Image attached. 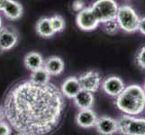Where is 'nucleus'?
I'll list each match as a JSON object with an SVG mask.
<instances>
[{"mask_svg":"<svg viewBox=\"0 0 145 135\" xmlns=\"http://www.w3.org/2000/svg\"><path fill=\"white\" fill-rule=\"evenodd\" d=\"M64 108V96L54 84L24 81L8 92L3 112L18 132L46 135L58 126Z\"/></svg>","mask_w":145,"mask_h":135,"instance_id":"f257e3e1","label":"nucleus"},{"mask_svg":"<svg viewBox=\"0 0 145 135\" xmlns=\"http://www.w3.org/2000/svg\"><path fill=\"white\" fill-rule=\"evenodd\" d=\"M117 108L128 115H137L145 109V92L139 85H130L124 87L116 97Z\"/></svg>","mask_w":145,"mask_h":135,"instance_id":"f03ea898","label":"nucleus"},{"mask_svg":"<svg viewBox=\"0 0 145 135\" xmlns=\"http://www.w3.org/2000/svg\"><path fill=\"white\" fill-rule=\"evenodd\" d=\"M116 21L120 29L126 33H134L138 31L140 18L131 6L124 5L118 7Z\"/></svg>","mask_w":145,"mask_h":135,"instance_id":"7ed1b4c3","label":"nucleus"},{"mask_svg":"<svg viewBox=\"0 0 145 135\" xmlns=\"http://www.w3.org/2000/svg\"><path fill=\"white\" fill-rule=\"evenodd\" d=\"M117 127L122 135H145V119L124 114L117 120Z\"/></svg>","mask_w":145,"mask_h":135,"instance_id":"20e7f679","label":"nucleus"},{"mask_svg":"<svg viewBox=\"0 0 145 135\" xmlns=\"http://www.w3.org/2000/svg\"><path fill=\"white\" fill-rule=\"evenodd\" d=\"M118 5L114 0H97L91 9L99 23H106L116 18Z\"/></svg>","mask_w":145,"mask_h":135,"instance_id":"39448f33","label":"nucleus"},{"mask_svg":"<svg viewBox=\"0 0 145 135\" xmlns=\"http://www.w3.org/2000/svg\"><path fill=\"white\" fill-rule=\"evenodd\" d=\"M76 22L79 29L86 32L93 31L100 23L94 14L91 7H86L80 12H78L76 17Z\"/></svg>","mask_w":145,"mask_h":135,"instance_id":"423d86ee","label":"nucleus"},{"mask_svg":"<svg viewBox=\"0 0 145 135\" xmlns=\"http://www.w3.org/2000/svg\"><path fill=\"white\" fill-rule=\"evenodd\" d=\"M18 33L13 26H6L0 29V47L2 51H9L16 45Z\"/></svg>","mask_w":145,"mask_h":135,"instance_id":"0eeeda50","label":"nucleus"},{"mask_svg":"<svg viewBox=\"0 0 145 135\" xmlns=\"http://www.w3.org/2000/svg\"><path fill=\"white\" fill-rule=\"evenodd\" d=\"M81 89L94 93L98 90L101 84V76L97 71H88L78 78Z\"/></svg>","mask_w":145,"mask_h":135,"instance_id":"6e6552de","label":"nucleus"},{"mask_svg":"<svg viewBox=\"0 0 145 135\" xmlns=\"http://www.w3.org/2000/svg\"><path fill=\"white\" fill-rule=\"evenodd\" d=\"M95 127L101 135H113L118 132L117 121L112 117L102 116L97 119Z\"/></svg>","mask_w":145,"mask_h":135,"instance_id":"1a4fd4ad","label":"nucleus"},{"mask_svg":"<svg viewBox=\"0 0 145 135\" xmlns=\"http://www.w3.org/2000/svg\"><path fill=\"white\" fill-rule=\"evenodd\" d=\"M123 80L118 77H110L106 78L102 84V88L105 92L111 97H116L124 89Z\"/></svg>","mask_w":145,"mask_h":135,"instance_id":"9d476101","label":"nucleus"},{"mask_svg":"<svg viewBox=\"0 0 145 135\" xmlns=\"http://www.w3.org/2000/svg\"><path fill=\"white\" fill-rule=\"evenodd\" d=\"M97 114L93 110L83 109L80 110L76 116V123L78 126L82 128H92L97 122Z\"/></svg>","mask_w":145,"mask_h":135,"instance_id":"9b49d317","label":"nucleus"},{"mask_svg":"<svg viewBox=\"0 0 145 135\" xmlns=\"http://www.w3.org/2000/svg\"><path fill=\"white\" fill-rule=\"evenodd\" d=\"M81 90L78 78L76 77H69L61 85V91L64 97L69 99L74 98L76 95Z\"/></svg>","mask_w":145,"mask_h":135,"instance_id":"f8f14e48","label":"nucleus"},{"mask_svg":"<svg viewBox=\"0 0 145 135\" xmlns=\"http://www.w3.org/2000/svg\"><path fill=\"white\" fill-rule=\"evenodd\" d=\"M43 67L51 76H58L63 72L65 65L62 59L57 56H52L44 61Z\"/></svg>","mask_w":145,"mask_h":135,"instance_id":"ddd939ff","label":"nucleus"},{"mask_svg":"<svg viewBox=\"0 0 145 135\" xmlns=\"http://www.w3.org/2000/svg\"><path fill=\"white\" fill-rule=\"evenodd\" d=\"M75 104L80 109H90L94 104V96L93 93L81 89L74 98Z\"/></svg>","mask_w":145,"mask_h":135,"instance_id":"4468645a","label":"nucleus"},{"mask_svg":"<svg viewBox=\"0 0 145 135\" xmlns=\"http://www.w3.org/2000/svg\"><path fill=\"white\" fill-rule=\"evenodd\" d=\"M43 58L41 54L36 52H29L24 57V65L31 71L36 70V69L43 67Z\"/></svg>","mask_w":145,"mask_h":135,"instance_id":"2eb2a0df","label":"nucleus"},{"mask_svg":"<svg viewBox=\"0 0 145 135\" xmlns=\"http://www.w3.org/2000/svg\"><path fill=\"white\" fill-rule=\"evenodd\" d=\"M3 13L10 20H17L23 14V7L16 0H9Z\"/></svg>","mask_w":145,"mask_h":135,"instance_id":"dca6fc26","label":"nucleus"},{"mask_svg":"<svg viewBox=\"0 0 145 135\" xmlns=\"http://www.w3.org/2000/svg\"><path fill=\"white\" fill-rule=\"evenodd\" d=\"M50 78H51V75L44 68V67H42L36 69V70L32 71L30 81L35 85L43 86V85L50 83Z\"/></svg>","mask_w":145,"mask_h":135,"instance_id":"f3484780","label":"nucleus"},{"mask_svg":"<svg viewBox=\"0 0 145 135\" xmlns=\"http://www.w3.org/2000/svg\"><path fill=\"white\" fill-rule=\"evenodd\" d=\"M36 32L40 36L43 38H50L54 35V32L52 28L50 19L48 17H42L36 23Z\"/></svg>","mask_w":145,"mask_h":135,"instance_id":"a211bd4d","label":"nucleus"},{"mask_svg":"<svg viewBox=\"0 0 145 135\" xmlns=\"http://www.w3.org/2000/svg\"><path fill=\"white\" fill-rule=\"evenodd\" d=\"M49 19L52 28L55 33L63 31L65 28V20L63 19L62 16H59V14H55V16L50 17Z\"/></svg>","mask_w":145,"mask_h":135,"instance_id":"6ab92c4d","label":"nucleus"},{"mask_svg":"<svg viewBox=\"0 0 145 135\" xmlns=\"http://www.w3.org/2000/svg\"><path fill=\"white\" fill-rule=\"evenodd\" d=\"M103 26H104V31L107 34H109V35H114V34L117 33L120 29L116 19L109 20V21L106 23H103Z\"/></svg>","mask_w":145,"mask_h":135,"instance_id":"aec40b11","label":"nucleus"},{"mask_svg":"<svg viewBox=\"0 0 145 135\" xmlns=\"http://www.w3.org/2000/svg\"><path fill=\"white\" fill-rule=\"evenodd\" d=\"M136 62L139 65V67L145 69V46L139 50L136 55Z\"/></svg>","mask_w":145,"mask_h":135,"instance_id":"412c9836","label":"nucleus"},{"mask_svg":"<svg viewBox=\"0 0 145 135\" xmlns=\"http://www.w3.org/2000/svg\"><path fill=\"white\" fill-rule=\"evenodd\" d=\"M86 8V3L84 0H74L72 3V9L76 12H80L81 10Z\"/></svg>","mask_w":145,"mask_h":135,"instance_id":"4be33fe9","label":"nucleus"},{"mask_svg":"<svg viewBox=\"0 0 145 135\" xmlns=\"http://www.w3.org/2000/svg\"><path fill=\"white\" fill-rule=\"evenodd\" d=\"M12 129L7 123L0 122V135H11Z\"/></svg>","mask_w":145,"mask_h":135,"instance_id":"5701e85b","label":"nucleus"},{"mask_svg":"<svg viewBox=\"0 0 145 135\" xmlns=\"http://www.w3.org/2000/svg\"><path fill=\"white\" fill-rule=\"evenodd\" d=\"M138 30H139V31L141 32L142 34H144V35H145V16L140 19Z\"/></svg>","mask_w":145,"mask_h":135,"instance_id":"b1692460","label":"nucleus"},{"mask_svg":"<svg viewBox=\"0 0 145 135\" xmlns=\"http://www.w3.org/2000/svg\"><path fill=\"white\" fill-rule=\"evenodd\" d=\"M9 0H0V11H4L5 7H7V5L8 3Z\"/></svg>","mask_w":145,"mask_h":135,"instance_id":"393cba45","label":"nucleus"},{"mask_svg":"<svg viewBox=\"0 0 145 135\" xmlns=\"http://www.w3.org/2000/svg\"><path fill=\"white\" fill-rule=\"evenodd\" d=\"M3 118H4V112L0 109V122H2Z\"/></svg>","mask_w":145,"mask_h":135,"instance_id":"a878e982","label":"nucleus"},{"mask_svg":"<svg viewBox=\"0 0 145 135\" xmlns=\"http://www.w3.org/2000/svg\"><path fill=\"white\" fill-rule=\"evenodd\" d=\"M2 28V19H1V16H0V29Z\"/></svg>","mask_w":145,"mask_h":135,"instance_id":"bb28decb","label":"nucleus"},{"mask_svg":"<svg viewBox=\"0 0 145 135\" xmlns=\"http://www.w3.org/2000/svg\"><path fill=\"white\" fill-rule=\"evenodd\" d=\"M16 135H26V134H24V133H23V132H18V133H16Z\"/></svg>","mask_w":145,"mask_h":135,"instance_id":"cd10ccee","label":"nucleus"},{"mask_svg":"<svg viewBox=\"0 0 145 135\" xmlns=\"http://www.w3.org/2000/svg\"><path fill=\"white\" fill-rule=\"evenodd\" d=\"M3 52V51H2V49H1V47H0V53H2Z\"/></svg>","mask_w":145,"mask_h":135,"instance_id":"c85d7f7f","label":"nucleus"},{"mask_svg":"<svg viewBox=\"0 0 145 135\" xmlns=\"http://www.w3.org/2000/svg\"><path fill=\"white\" fill-rule=\"evenodd\" d=\"M142 88H143V90H144V92H145V83H144V87H143Z\"/></svg>","mask_w":145,"mask_h":135,"instance_id":"c756f323","label":"nucleus"},{"mask_svg":"<svg viewBox=\"0 0 145 135\" xmlns=\"http://www.w3.org/2000/svg\"><path fill=\"white\" fill-rule=\"evenodd\" d=\"M144 110H145V109H144Z\"/></svg>","mask_w":145,"mask_h":135,"instance_id":"7c9ffc66","label":"nucleus"}]
</instances>
